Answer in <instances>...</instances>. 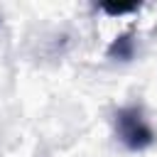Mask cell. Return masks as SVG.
Masks as SVG:
<instances>
[{"label": "cell", "mask_w": 157, "mask_h": 157, "mask_svg": "<svg viewBox=\"0 0 157 157\" xmlns=\"http://www.w3.org/2000/svg\"><path fill=\"white\" fill-rule=\"evenodd\" d=\"M113 125H115V137L130 152H142V150L152 147L157 140V135H155L152 125L147 123L140 105L118 108L113 115Z\"/></svg>", "instance_id": "obj_1"}, {"label": "cell", "mask_w": 157, "mask_h": 157, "mask_svg": "<svg viewBox=\"0 0 157 157\" xmlns=\"http://www.w3.org/2000/svg\"><path fill=\"white\" fill-rule=\"evenodd\" d=\"M103 10L110 12V15H123V12H132V10H137V5H103Z\"/></svg>", "instance_id": "obj_3"}, {"label": "cell", "mask_w": 157, "mask_h": 157, "mask_svg": "<svg viewBox=\"0 0 157 157\" xmlns=\"http://www.w3.org/2000/svg\"><path fill=\"white\" fill-rule=\"evenodd\" d=\"M108 59H115V61H130L135 56V39H132V32H123L118 34L110 47H108Z\"/></svg>", "instance_id": "obj_2"}]
</instances>
